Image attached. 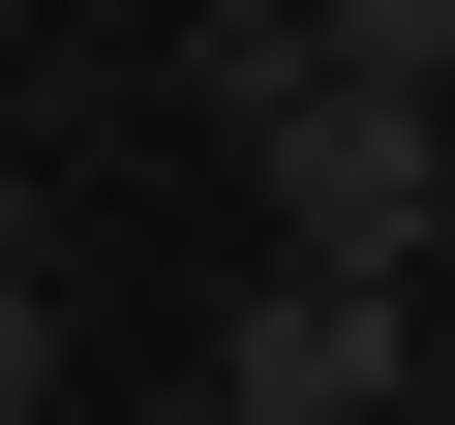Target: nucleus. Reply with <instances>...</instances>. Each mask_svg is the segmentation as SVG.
Segmentation results:
<instances>
[{
	"label": "nucleus",
	"mask_w": 455,
	"mask_h": 425,
	"mask_svg": "<svg viewBox=\"0 0 455 425\" xmlns=\"http://www.w3.org/2000/svg\"><path fill=\"white\" fill-rule=\"evenodd\" d=\"M395 395H425V304H395V274H243L212 425H395Z\"/></svg>",
	"instance_id": "obj_2"
},
{
	"label": "nucleus",
	"mask_w": 455,
	"mask_h": 425,
	"mask_svg": "<svg viewBox=\"0 0 455 425\" xmlns=\"http://www.w3.org/2000/svg\"><path fill=\"white\" fill-rule=\"evenodd\" d=\"M243 152H274V274H425L455 244V92H334L304 61Z\"/></svg>",
	"instance_id": "obj_1"
},
{
	"label": "nucleus",
	"mask_w": 455,
	"mask_h": 425,
	"mask_svg": "<svg viewBox=\"0 0 455 425\" xmlns=\"http://www.w3.org/2000/svg\"><path fill=\"white\" fill-rule=\"evenodd\" d=\"M0 425H61V274H0Z\"/></svg>",
	"instance_id": "obj_5"
},
{
	"label": "nucleus",
	"mask_w": 455,
	"mask_h": 425,
	"mask_svg": "<svg viewBox=\"0 0 455 425\" xmlns=\"http://www.w3.org/2000/svg\"><path fill=\"white\" fill-rule=\"evenodd\" d=\"M152 425H212V395H152Z\"/></svg>",
	"instance_id": "obj_6"
},
{
	"label": "nucleus",
	"mask_w": 455,
	"mask_h": 425,
	"mask_svg": "<svg viewBox=\"0 0 455 425\" xmlns=\"http://www.w3.org/2000/svg\"><path fill=\"white\" fill-rule=\"evenodd\" d=\"M182 92H212V122H274V92H304V0H212V31H182Z\"/></svg>",
	"instance_id": "obj_4"
},
{
	"label": "nucleus",
	"mask_w": 455,
	"mask_h": 425,
	"mask_svg": "<svg viewBox=\"0 0 455 425\" xmlns=\"http://www.w3.org/2000/svg\"><path fill=\"white\" fill-rule=\"evenodd\" d=\"M304 61L334 92H455V0H304Z\"/></svg>",
	"instance_id": "obj_3"
},
{
	"label": "nucleus",
	"mask_w": 455,
	"mask_h": 425,
	"mask_svg": "<svg viewBox=\"0 0 455 425\" xmlns=\"http://www.w3.org/2000/svg\"><path fill=\"white\" fill-rule=\"evenodd\" d=\"M0 31H31V0H0Z\"/></svg>",
	"instance_id": "obj_7"
}]
</instances>
